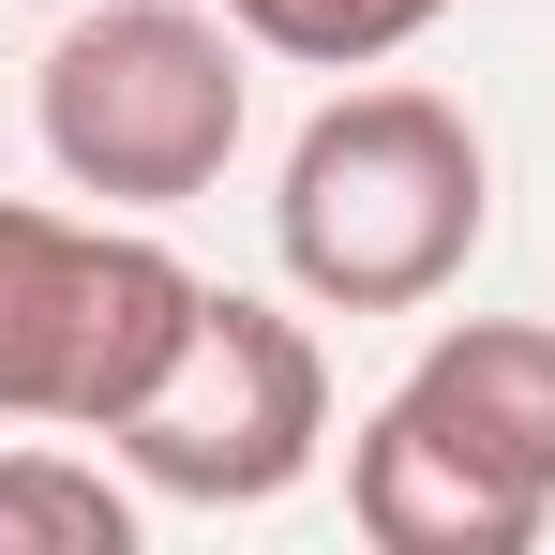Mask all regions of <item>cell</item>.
Instances as JSON below:
<instances>
[{"mask_svg":"<svg viewBox=\"0 0 555 555\" xmlns=\"http://www.w3.org/2000/svg\"><path fill=\"white\" fill-rule=\"evenodd\" d=\"M436 15H451V0H225V30L271 46V61H300V76H375V61H405Z\"/></svg>","mask_w":555,"mask_h":555,"instance_id":"7","label":"cell"},{"mask_svg":"<svg viewBox=\"0 0 555 555\" xmlns=\"http://www.w3.org/2000/svg\"><path fill=\"white\" fill-rule=\"evenodd\" d=\"M346 511L375 555H526L555 526V331L541 315L436 331L361 421Z\"/></svg>","mask_w":555,"mask_h":555,"instance_id":"1","label":"cell"},{"mask_svg":"<svg viewBox=\"0 0 555 555\" xmlns=\"http://www.w3.org/2000/svg\"><path fill=\"white\" fill-rule=\"evenodd\" d=\"M195 300L210 285L135 241V225H76V210H30L0 195V421H61L105 436L151 375L181 361Z\"/></svg>","mask_w":555,"mask_h":555,"instance_id":"4","label":"cell"},{"mask_svg":"<svg viewBox=\"0 0 555 555\" xmlns=\"http://www.w3.org/2000/svg\"><path fill=\"white\" fill-rule=\"evenodd\" d=\"M30 120H46V166L76 195L181 210L241 151V30L195 0H76L46 76H30Z\"/></svg>","mask_w":555,"mask_h":555,"instance_id":"3","label":"cell"},{"mask_svg":"<svg viewBox=\"0 0 555 555\" xmlns=\"http://www.w3.org/2000/svg\"><path fill=\"white\" fill-rule=\"evenodd\" d=\"M315 436H331V361H315L300 315L241 300V285H210L181 361L105 421V451L135 465L166 511H271L285 480L315 465Z\"/></svg>","mask_w":555,"mask_h":555,"instance_id":"5","label":"cell"},{"mask_svg":"<svg viewBox=\"0 0 555 555\" xmlns=\"http://www.w3.org/2000/svg\"><path fill=\"white\" fill-rule=\"evenodd\" d=\"M480 225H495V151L451 91H331L271 195L285 285L331 315H421L436 285H465Z\"/></svg>","mask_w":555,"mask_h":555,"instance_id":"2","label":"cell"},{"mask_svg":"<svg viewBox=\"0 0 555 555\" xmlns=\"http://www.w3.org/2000/svg\"><path fill=\"white\" fill-rule=\"evenodd\" d=\"M0 555H135V495L76 451H0Z\"/></svg>","mask_w":555,"mask_h":555,"instance_id":"6","label":"cell"},{"mask_svg":"<svg viewBox=\"0 0 555 555\" xmlns=\"http://www.w3.org/2000/svg\"><path fill=\"white\" fill-rule=\"evenodd\" d=\"M30 15H76V0H30Z\"/></svg>","mask_w":555,"mask_h":555,"instance_id":"8","label":"cell"}]
</instances>
